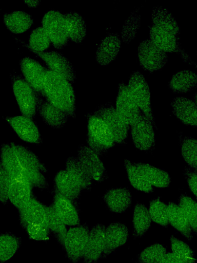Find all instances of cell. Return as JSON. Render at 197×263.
I'll use <instances>...</instances> for the list:
<instances>
[{"mask_svg": "<svg viewBox=\"0 0 197 263\" xmlns=\"http://www.w3.org/2000/svg\"><path fill=\"white\" fill-rule=\"evenodd\" d=\"M54 183V189L73 203L79 199L83 191L78 183L65 170L56 173Z\"/></svg>", "mask_w": 197, "mask_h": 263, "instance_id": "25", "label": "cell"}, {"mask_svg": "<svg viewBox=\"0 0 197 263\" xmlns=\"http://www.w3.org/2000/svg\"><path fill=\"white\" fill-rule=\"evenodd\" d=\"M181 154L185 161L192 169H197V140L184 137L181 144Z\"/></svg>", "mask_w": 197, "mask_h": 263, "instance_id": "41", "label": "cell"}, {"mask_svg": "<svg viewBox=\"0 0 197 263\" xmlns=\"http://www.w3.org/2000/svg\"><path fill=\"white\" fill-rule=\"evenodd\" d=\"M148 211L152 221L164 227L168 226L167 205L159 198L151 201Z\"/></svg>", "mask_w": 197, "mask_h": 263, "instance_id": "42", "label": "cell"}, {"mask_svg": "<svg viewBox=\"0 0 197 263\" xmlns=\"http://www.w3.org/2000/svg\"><path fill=\"white\" fill-rule=\"evenodd\" d=\"M76 157L92 180L101 182L108 179L107 171L103 162L87 145L82 144L78 146Z\"/></svg>", "mask_w": 197, "mask_h": 263, "instance_id": "11", "label": "cell"}, {"mask_svg": "<svg viewBox=\"0 0 197 263\" xmlns=\"http://www.w3.org/2000/svg\"><path fill=\"white\" fill-rule=\"evenodd\" d=\"M137 57L141 66L150 72L163 68L168 61L167 53L155 46L149 39L143 40L139 43Z\"/></svg>", "mask_w": 197, "mask_h": 263, "instance_id": "8", "label": "cell"}, {"mask_svg": "<svg viewBox=\"0 0 197 263\" xmlns=\"http://www.w3.org/2000/svg\"><path fill=\"white\" fill-rule=\"evenodd\" d=\"M14 38L31 52L45 51L51 44L47 34L42 26L38 27L31 31L28 44L18 38Z\"/></svg>", "mask_w": 197, "mask_h": 263, "instance_id": "36", "label": "cell"}, {"mask_svg": "<svg viewBox=\"0 0 197 263\" xmlns=\"http://www.w3.org/2000/svg\"><path fill=\"white\" fill-rule=\"evenodd\" d=\"M105 228L102 224H96L89 230L82 258L84 263H96L101 258L104 248Z\"/></svg>", "mask_w": 197, "mask_h": 263, "instance_id": "17", "label": "cell"}, {"mask_svg": "<svg viewBox=\"0 0 197 263\" xmlns=\"http://www.w3.org/2000/svg\"><path fill=\"white\" fill-rule=\"evenodd\" d=\"M130 134L133 143L138 149L148 151L154 147L153 125L143 114L130 125Z\"/></svg>", "mask_w": 197, "mask_h": 263, "instance_id": "10", "label": "cell"}, {"mask_svg": "<svg viewBox=\"0 0 197 263\" xmlns=\"http://www.w3.org/2000/svg\"><path fill=\"white\" fill-rule=\"evenodd\" d=\"M11 177L3 167L0 160V203L6 204L8 201V190Z\"/></svg>", "mask_w": 197, "mask_h": 263, "instance_id": "46", "label": "cell"}, {"mask_svg": "<svg viewBox=\"0 0 197 263\" xmlns=\"http://www.w3.org/2000/svg\"><path fill=\"white\" fill-rule=\"evenodd\" d=\"M129 237V231L123 223L115 222L106 227L104 248L102 258H106L117 248L125 245Z\"/></svg>", "mask_w": 197, "mask_h": 263, "instance_id": "18", "label": "cell"}, {"mask_svg": "<svg viewBox=\"0 0 197 263\" xmlns=\"http://www.w3.org/2000/svg\"><path fill=\"white\" fill-rule=\"evenodd\" d=\"M41 58L49 68L71 83L76 79V73L72 63L63 54L55 51H32Z\"/></svg>", "mask_w": 197, "mask_h": 263, "instance_id": "15", "label": "cell"}, {"mask_svg": "<svg viewBox=\"0 0 197 263\" xmlns=\"http://www.w3.org/2000/svg\"><path fill=\"white\" fill-rule=\"evenodd\" d=\"M42 24L55 49L60 50L67 45L69 39L64 14L55 10L48 11L42 18Z\"/></svg>", "mask_w": 197, "mask_h": 263, "instance_id": "6", "label": "cell"}, {"mask_svg": "<svg viewBox=\"0 0 197 263\" xmlns=\"http://www.w3.org/2000/svg\"><path fill=\"white\" fill-rule=\"evenodd\" d=\"M87 146L100 157L115 144L113 136L105 121L94 113L87 120Z\"/></svg>", "mask_w": 197, "mask_h": 263, "instance_id": "3", "label": "cell"}, {"mask_svg": "<svg viewBox=\"0 0 197 263\" xmlns=\"http://www.w3.org/2000/svg\"><path fill=\"white\" fill-rule=\"evenodd\" d=\"M157 263H185L172 252L166 253Z\"/></svg>", "mask_w": 197, "mask_h": 263, "instance_id": "48", "label": "cell"}, {"mask_svg": "<svg viewBox=\"0 0 197 263\" xmlns=\"http://www.w3.org/2000/svg\"><path fill=\"white\" fill-rule=\"evenodd\" d=\"M149 40L165 52H176L180 54L185 62L193 64V61L182 48L179 37L169 32L162 30L151 25L149 26Z\"/></svg>", "mask_w": 197, "mask_h": 263, "instance_id": "14", "label": "cell"}, {"mask_svg": "<svg viewBox=\"0 0 197 263\" xmlns=\"http://www.w3.org/2000/svg\"><path fill=\"white\" fill-rule=\"evenodd\" d=\"M18 212L20 222L24 228L29 224L47 226L45 205L33 197L18 210Z\"/></svg>", "mask_w": 197, "mask_h": 263, "instance_id": "23", "label": "cell"}, {"mask_svg": "<svg viewBox=\"0 0 197 263\" xmlns=\"http://www.w3.org/2000/svg\"><path fill=\"white\" fill-rule=\"evenodd\" d=\"M178 205L186 216L193 233L197 232V203L191 197L182 195L178 199Z\"/></svg>", "mask_w": 197, "mask_h": 263, "instance_id": "39", "label": "cell"}, {"mask_svg": "<svg viewBox=\"0 0 197 263\" xmlns=\"http://www.w3.org/2000/svg\"><path fill=\"white\" fill-rule=\"evenodd\" d=\"M134 164L142 172L151 186L159 188H165L169 186L171 178L169 173L165 171L148 163L139 162Z\"/></svg>", "mask_w": 197, "mask_h": 263, "instance_id": "32", "label": "cell"}, {"mask_svg": "<svg viewBox=\"0 0 197 263\" xmlns=\"http://www.w3.org/2000/svg\"><path fill=\"white\" fill-rule=\"evenodd\" d=\"M151 221L147 208L142 203H137L133 213V238L142 237L150 228Z\"/></svg>", "mask_w": 197, "mask_h": 263, "instance_id": "34", "label": "cell"}, {"mask_svg": "<svg viewBox=\"0 0 197 263\" xmlns=\"http://www.w3.org/2000/svg\"><path fill=\"white\" fill-rule=\"evenodd\" d=\"M167 249L159 243L146 248L137 256L139 263H157L166 253Z\"/></svg>", "mask_w": 197, "mask_h": 263, "instance_id": "44", "label": "cell"}, {"mask_svg": "<svg viewBox=\"0 0 197 263\" xmlns=\"http://www.w3.org/2000/svg\"><path fill=\"white\" fill-rule=\"evenodd\" d=\"M139 8L134 10L125 21L121 32L122 40L128 43L133 40L140 27L141 15Z\"/></svg>", "mask_w": 197, "mask_h": 263, "instance_id": "40", "label": "cell"}, {"mask_svg": "<svg viewBox=\"0 0 197 263\" xmlns=\"http://www.w3.org/2000/svg\"><path fill=\"white\" fill-rule=\"evenodd\" d=\"M13 92L22 115L34 118L37 111V94L21 76L11 77Z\"/></svg>", "mask_w": 197, "mask_h": 263, "instance_id": "5", "label": "cell"}, {"mask_svg": "<svg viewBox=\"0 0 197 263\" xmlns=\"http://www.w3.org/2000/svg\"><path fill=\"white\" fill-rule=\"evenodd\" d=\"M64 15L69 39L76 43L82 42L87 32L86 24L83 16L73 11L64 13Z\"/></svg>", "mask_w": 197, "mask_h": 263, "instance_id": "29", "label": "cell"}, {"mask_svg": "<svg viewBox=\"0 0 197 263\" xmlns=\"http://www.w3.org/2000/svg\"><path fill=\"white\" fill-rule=\"evenodd\" d=\"M20 240L13 234H0V261H6L11 259L19 247Z\"/></svg>", "mask_w": 197, "mask_h": 263, "instance_id": "38", "label": "cell"}, {"mask_svg": "<svg viewBox=\"0 0 197 263\" xmlns=\"http://www.w3.org/2000/svg\"><path fill=\"white\" fill-rule=\"evenodd\" d=\"M47 212V223L59 243L63 246L67 229L66 226L56 213L52 205H45Z\"/></svg>", "mask_w": 197, "mask_h": 263, "instance_id": "37", "label": "cell"}, {"mask_svg": "<svg viewBox=\"0 0 197 263\" xmlns=\"http://www.w3.org/2000/svg\"><path fill=\"white\" fill-rule=\"evenodd\" d=\"M124 166L129 181L135 189L146 193L153 192V186L148 182L142 172L128 159L124 160Z\"/></svg>", "mask_w": 197, "mask_h": 263, "instance_id": "35", "label": "cell"}, {"mask_svg": "<svg viewBox=\"0 0 197 263\" xmlns=\"http://www.w3.org/2000/svg\"><path fill=\"white\" fill-rule=\"evenodd\" d=\"M171 106L173 114L182 123L197 126L196 102L184 97H176L172 100Z\"/></svg>", "mask_w": 197, "mask_h": 263, "instance_id": "21", "label": "cell"}, {"mask_svg": "<svg viewBox=\"0 0 197 263\" xmlns=\"http://www.w3.org/2000/svg\"><path fill=\"white\" fill-rule=\"evenodd\" d=\"M65 170L78 183L83 190H88L91 188L92 180L76 156H69L66 159Z\"/></svg>", "mask_w": 197, "mask_h": 263, "instance_id": "33", "label": "cell"}, {"mask_svg": "<svg viewBox=\"0 0 197 263\" xmlns=\"http://www.w3.org/2000/svg\"><path fill=\"white\" fill-rule=\"evenodd\" d=\"M115 108L121 118L129 126L143 114L127 85L124 82L119 84Z\"/></svg>", "mask_w": 197, "mask_h": 263, "instance_id": "12", "label": "cell"}, {"mask_svg": "<svg viewBox=\"0 0 197 263\" xmlns=\"http://www.w3.org/2000/svg\"><path fill=\"white\" fill-rule=\"evenodd\" d=\"M24 2L29 7H31V8H35L37 6H38L41 3V1H38V0H37V1L27 0V1H24Z\"/></svg>", "mask_w": 197, "mask_h": 263, "instance_id": "49", "label": "cell"}, {"mask_svg": "<svg viewBox=\"0 0 197 263\" xmlns=\"http://www.w3.org/2000/svg\"><path fill=\"white\" fill-rule=\"evenodd\" d=\"M0 160L11 178L27 181L40 190L48 188L45 165L28 147L14 142L3 143Z\"/></svg>", "mask_w": 197, "mask_h": 263, "instance_id": "1", "label": "cell"}, {"mask_svg": "<svg viewBox=\"0 0 197 263\" xmlns=\"http://www.w3.org/2000/svg\"><path fill=\"white\" fill-rule=\"evenodd\" d=\"M52 206L66 226L71 227L80 225V218L74 203L54 188Z\"/></svg>", "mask_w": 197, "mask_h": 263, "instance_id": "20", "label": "cell"}, {"mask_svg": "<svg viewBox=\"0 0 197 263\" xmlns=\"http://www.w3.org/2000/svg\"><path fill=\"white\" fill-rule=\"evenodd\" d=\"M5 120L23 141L34 144L42 142L39 129L33 119L20 115L6 117Z\"/></svg>", "mask_w": 197, "mask_h": 263, "instance_id": "13", "label": "cell"}, {"mask_svg": "<svg viewBox=\"0 0 197 263\" xmlns=\"http://www.w3.org/2000/svg\"><path fill=\"white\" fill-rule=\"evenodd\" d=\"M33 187L29 182L11 178L8 190V200L18 210L32 198Z\"/></svg>", "mask_w": 197, "mask_h": 263, "instance_id": "26", "label": "cell"}, {"mask_svg": "<svg viewBox=\"0 0 197 263\" xmlns=\"http://www.w3.org/2000/svg\"><path fill=\"white\" fill-rule=\"evenodd\" d=\"M101 118L110 130L115 143H123L128 136L129 125L119 116L110 104L100 106L94 112Z\"/></svg>", "mask_w": 197, "mask_h": 263, "instance_id": "9", "label": "cell"}, {"mask_svg": "<svg viewBox=\"0 0 197 263\" xmlns=\"http://www.w3.org/2000/svg\"><path fill=\"white\" fill-rule=\"evenodd\" d=\"M43 96L52 104L75 117V94L72 83L63 77L47 69L43 88Z\"/></svg>", "mask_w": 197, "mask_h": 263, "instance_id": "2", "label": "cell"}, {"mask_svg": "<svg viewBox=\"0 0 197 263\" xmlns=\"http://www.w3.org/2000/svg\"><path fill=\"white\" fill-rule=\"evenodd\" d=\"M21 71L24 80L35 91L43 96V88L47 71L40 62L31 57H26L19 62Z\"/></svg>", "mask_w": 197, "mask_h": 263, "instance_id": "16", "label": "cell"}, {"mask_svg": "<svg viewBox=\"0 0 197 263\" xmlns=\"http://www.w3.org/2000/svg\"><path fill=\"white\" fill-rule=\"evenodd\" d=\"M121 40L117 33L108 34L100 42L95 54L97 63L106 66L113 61L119 53Z\"/></svg>", "mask_w": 197, "mask_h": 263, "instance_id": "22", "label": "cell"}, {"mask_svg": "<svg viewBox=\"0 0 197 263\" xmlns=\"http://www.w3.org/2000/svg\"><path fill=\"white\" fill-rule=\"evenodd\" d=\"M107 208L112 212L122 213L132 204V196L127 187L111 188L103 195Z\"/></svg>", "mask_w": 197, "mask_h": 263, "instance_id": "24", "label": "cell"}, {"mask_svg": "<svg viewBox=\"0 0 197 263\" xmlns=\"http://www.w3.org/2000/svg\"><path fill=\"white\" fill-rule=\"evenodd\" d=\"M3 21L7 29L15 34L26 31L33 23V19L30 14L19 10L4 14Z\"/></svg>", "mask_w": 197, "mask_h": 263, "instance_id": "30", "label": "cell"}, {"mask_svg": "<svg viewBox=\"0 0 197 263\" xmlns=\"http://www.w3.org/2000/svg\"><path fill=\"white\" fill-rule=\"evenodd\" d=\"M184 175L191 193L196 197L197 195V173L196 171L191 168L185 167Z\"/></svg>", "mask_w": 197, "mask_h": 263, "instance_id": "47", "label": "cell"}, {"mask_svg": "<svg viewBox=\"0 0 197 263\" xmlns=\"http://www.w3.org/2000/svg\"><path fill=\"white\" fill-rule=\"evenodd\" d=\"M167 205L169 223L188 241H191L193 239V232L181 208L172 202Z\"/></svg>", "mask_w": 197, "mask_h": 263, "instance_id": "28", "label": "cell"}, {"mask_svg": "<svg viewBox=\"0 0 197 263\" xmlns=\"http://www.w3.org/2000/svg\"><path fill=\"white\" fill-rule=\"evenodd\" d=\"M127 85L143 114L156 127L150 89L145 77L139 71H134L131 73Z\"/></svg>", "mask_w": 197, "mask_h": 263, "instance_id": "4", "label": "cell"}, {"mask_svg": "<svg viewBox=\"0 0 197 263\" xmlns=\"http://www.w3.org/2000/svg\"><path fill=\"white\" fill-rule=\"evenodd\" d=\"M42 95L37 96V111L44 122L53 128H60L67 123L69 116L58 108Z\"/></svg>", "mask_w": 197, "mask_h": 263, "instance_id": "19", "label": "cell"}, {"mask_svg": "<svg viewBox=\"0 0 197 263\" xmlns=\"http://www.w3.org/2000/svg\"><path fill=\"white\" fill-rule=\"evenodd\" d=\"M197 76L194 71L184 69L178 71L171 78L168 87L174 93H186L194 89Z\"/></svg>", "mask_w": 197, "mask_h": 263, "instance_id": "31", "label": "cell"}, {"mask_svg": "<svg viewBox=\"0 0 197 263\" xmlns=\"http://www.w3.org/2000/svg\"><path fill=\"white\" fill-rule=\"evenodd\" d=\"M172 253L185 263H195L196 259L194 251L189 246L172 235L170 239Z\"/></svg>", "mask_w": 197, "mask_h": 263, "instance_id": "43", "label": "cell"}, {"mask_svg": "<svg viewBox=\"0 0 197 263\" xmlns=\"http://www.w3.org/2000/svg\"><path fill=\"white\" fill-rule=\"evenodd\" d=\"M152 24L155 27L178 36L180 27L171 14L167 9L161 6L154 7L151 13Z\"/></svg>", "mask_w": 197, "mask_h": 263, "instance_id": "27", "label": "cell"}, {"mask_svg": "<svg viewBox=\"0 0 197 263\" xmlns=\"http://www.w3.org/2000/svg\"><path fill=\"white\" fill-rule=\"evenodd\" d=\"M28 237L36 241H45L48 239L49 230L46 224H29L26 226Z\"/></svg>", "mask_w": 197, "mask_h": 263, "instance_id": "45", "label": "cell"}, {"mask_svg": "<svg viewBox=\"0 0 197 263\" xmlns=\"http://www.w3.org/2000/svg\"><path fill=\"white\" fill-rule=\"evenodd\" d=\"M89 229L85 224L71 227L67 230L63 247L68 258L73 263H77L83 258Z\"/></svg>", "mask_w": 197, "mask_h": 263, "instance_id": "7", "label": "cell"}]
</instances>
